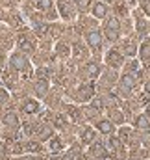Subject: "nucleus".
Instances as JSON below:
<instances>
[{
  "mask_svg": "<svg viewBox=\"0 0 150 160\" xmlns=\"http://www.w3.org/2000/svg\"><path fill=\"white\" fill-rule=\"evenodd\" d=\"M93 106H95V108H98V110H100V108H102V102H100V101H95V102H93Z\"/></svg>",
  "mask_w": 150,
  "mask_h": 160,
  "instance_id": "2f4dec72",
  "label": "nucleus"
},
{
  "mask_svg": "<svg viewBox=\"0 0 150 160\" xmlns=\"http://www.w3.org/2000/svg\"><path fill=\"white\" fill-rule=\"evenodd\" d=\"M87 43L91 45V48L98 50V48L102 47V38H100V34H98V32H89V36H87Z\"/></svg>",
  "mask_w": 150,
  "mask_h": 160,
  "instance_id": "39448f33",
  "label": "nucleus"
},
{
  "mask_svg": "<svg viewBox=\"0 0 150 160\" xmlns=\"http://www.w3.org/2000/svg\"><path fill=\"white\" fill-rule=\"evenodd\" d=\"M4 80L7 82V86H13V77H11V75H7V73H4Z\"/></svg>",
  "mask_w": 150,
  "mask_h": 160,
  "instance_id": "bb28decb",
  "label": "nucleus"
},
{
  "mask_svg": "<svg viewBox=\"0 0 150 160\" xmlns=\"http://www.w3.org/2000/svg\"><path fill=\"white\" fill-rule=\"evenodd\" d=\"M11 65H13V69H17V71L28 69V62H26L21 54H13V56H11Z\"/></svg>",
  "mask_w": 150,
  "mask_h": 160,
  "instance_id": "20e7f679",
  "label": "nucleus"
},
{
  "mask_svg": "<svg viewBox=\"0 0 150 160\" xmlns=\"http://www.w3.org/2000/svg\"><path fill=\"white\" fill-rule=\"evenodd\" d=\"M59 9H61L63 19H73V9H71V6L67 4V0H59Z\"/></svg>",
  "mask_w": 150,
  "mask_h": 160,
  "instance_id": "6e6552de",
  "label": "nucleus"
},
{
  "mask_svg": "<svg viewBox=\"0 0 150 160\" xmlns=\"http://www.w3.org/2000/svg\"><path fill=\"white\" fill-rule=\"evenodd\" d=\"M93 140H95V130L89 128V127H85V128L82 130V142H83V143H91Z\"/></svg>",
  "mask_w": 150,
  "mask_h": 160,
  "instance_id": "9d476101",
  "label": "nucleus"
},
{
  "mask_svg": "<svg viewBox=\"0 0 150 160\" xmlns=\"http://www.w3.org/2000/svg\"><path fill=\"white\" fill-rule=\"evenodd\" d=\"M106 2H113V0H106Z\"/></svg>",
  "mask_w": 150,
  "mask_h": 160,
  "instance_id": "e433bc0d",
  "label": "nucleus"
},
{
  "mask_svg": "<svg viewBox=\"0 0 150 160\" xmlns=\"http://www.w3.org/2000/svg\"><path fill=\"white\" fill-rule=\"evenodd\" d=\"M58 52H59L61 56H67V54H69V47H65V45H59V47H58Z\"/></svg>",
  "mask_w": 150,
  "mask_h": 160,
  "instance_id": "5701e85b",
  "label": "nucleus"
},
{
  "mask_svg": "<svg viewBox=\"0 0 150 160\" xmlns=\"http://www.w3.org/2000/svg\"><path fill=\"white\" fill-rule=\"evenodd\" d=\"M139 56L143 62H148L150 60V43H143L141 48H139Z\"/></svg>",
  "mask_w": 150,
  "mask_h": 160,
  "instance_id": "4468645a",
  "label": "nucleus"
},
{
  "mask_svg": "<svg viewBox=\"0 0 150 160\" xmlns=\"http://www.w3.org/2000/svg\"><path fill=\"white\" fill-rule=\"evenodd\" d=\"M147 93H150V82L147 84Z\"/></svg>",
  "mask_w": 150,
  "mask_h": 160,
  "instance_id": "f704fd0d",
  "label": "nucleus"
},
{
  "mask_svg": "<svg viewBox=\"0 0 150 160\" xmlns=\"http://www.w3.org/2000/svg\"><path fill=\"white\" fill-rule=\"evenodd\" d=\"M28 149H30V151H35V153H39V151H41V145H39V143H35V142H30V143H28Z\"/></svg>",
  "mask_w": 150,
  "mask_h": 160,
  "instance_id": "4be33fe9",
  "label": "nucleus"
},
{
  "mask_svg": "<svg viewBox=\"0 0 150 160\" xmlns=\"http://www.w3.org/2000/svg\"><path fill=\"white\" fill-rule=\"evenodd\" d=\"M87 69H89L87 73H89L91 77H96V75H98V65H96V63H89V67H87Z\"/></svg>",
  "mask_w": 150,
  "mask_h": 160,
  "instance_id": "aec40b11",
  "label": "nucleus"
},
{
  "mask_svg": "<svg viewBox=\"0 0 150 160\" xmlns=\"http://www.w3.org/2000/svg\"><path fill=\"white\" fill-rule=\"evenodd\" d=\"M48 149H50L52 153H58V151H61V149H63V143H61V140H59V138H50V142H48Z\"/></svg>",
  "mask_w": 150,
  "mask_h": 160,
  "instance_id": "f8f14e48",
  "label": "nucleus"
},
{
  "mask_svg": "<svg viewBox=\"0 0 150 160\" xmlns=\"http://www.w3.org/2000/svg\"><path fill=\"white\" fill-rule=\"evenodd\" d=\"M37 110H39V102L34 101V99H28V101L22 104V112H24V114H35Z\"/></svg>",
  "mask_w": 150,
  "mask_h": 160,
  "instance_id": "0eeeda50",
  "label": "nucleus"
},
{
  "mask_svg": "<svg viewBox=\"0 0 150 160\" xmlns=\"http://www.w3.org/2000/svg\"><path fill=\"white\" fill-rule=\"evenodd\" d=\"M135 125H137V128H141V130H148V128H150L148 119H147V118H143V116L135 119Z\"/></svg>",
  "mask_w": 150,
  "mask_h": 160,
  "instance_id": "2eb2a0df",
  "label": "nucleus"
},
{
  "mask_svg": "<svg viewBox=\"0 0 150 160\" xmlns=\"http://www.w3.org/2000/svg\"><path fill=\"white\" fill-rule=\"evenodd\" d=\"M106 62H108V65H110V67L117 69V67H120V65H122V56H120L117 50H110V52H108V56H106Z\"/></svg>",
  "mask_w": 150,
  "mask_h": 160,
  "instance_id": "f03ea898",
  "label": "nucleus"
},
{
  "mask_svg": "<svg viewBox=\"0 0 150 160\" xmlns=\"http://www.w3.org/2000/svg\"><path fill=\"white\" fill-rule=\"evenodd\" d=\"M69 112H71V119L73 121L78 119V112H76V108H69Z\"/></svg>",
  "mask_w": 150,
  "mask_h": 160,
  "instance_id": "c85d7f7f",
  "label": "nucleus"
},
{
  "mask_svg": "<svg viewBox=\"0 0 150 160\" xmlns=\"http://www.w3.org/2000/svg\"><path fill=\"white\" fill-rule=\"evenodd\" d=\"M106 13H108L106 6H104V4H100V2H96V4H95V8H93V15H95V17H98V19H104V17H106Z\"/></svg>",
  "mask_w": 150,
  "mask_h": 160,
  "instance_id": "1a4fd4ad",
  "label": "nucleus"
},
{
  "mask_svg": "<svg viewBox=\"0 0 150 160\" xmlns=\"http://www.w3.org/2000/svg\"><path fill=\"white\" fill-rule=\"evenodd\" d=\"M141 104H148V97H147V95L141 97Z\"/></svg>",
  "mask_w": 150,
  "mask_h": 160,
  "instance_id": "473e14b6",
  "label": "nucleus"
},
{
  "mask_svg": "<svg viewBox=\"0 0 150 160\" xmlns=\"http://www.w3.org/2000/svg\"><path fill=\"white\" fill-rule=\"evenodd\" d=\"M63 123H65V121H63L61 116H58V118H56V125H58V127H63Z\"/></svg>",
  "mask_w": 150,
  "mask_h": 160,
  "instance_id": "7c9ffc66",
  "label": "nucleus"
},
{
  "mask_svg": "<svg viewBox=\"0 0 150 160\" xmlns=\"http://www.w3.org/2000/svg\"><path fill=\"white\" fill-rule=\"evenodd\" d=\"M76 2H78V6H80L82 9H85V8L89 6V0H76Z\"/></svg>",
  "mask_w": 150,
  "mask_h": 160,
  "instance_id": "cd10ccee",
  "label": "nucleus"
},
{
  "mask_svg": "<svg viewBox=\"0 0 150 160\" xmlns=\"http://www.w3.org/2000/svg\"><path fill=\"white\" fill-rule=\"evenodd\" d=\"M35 4H37V9L41 11H48L52 8V0H35Z\"/></svg>",
  "mask_w": 150,
  "mask_h": 160,
  "instance_id": "dca6fc26",
  "label": "nucleus"
},
{
  "mask_svg": "<svg viewBox=\"0 0 150 160\" xmlns=\"http://www.w3.org/2000/svg\"><path fill=\"white\" fill-rule=\"evenodd\" d=\"M147 118H148V119H150V106H148V108H147Z\"/></svg>",
  "mask_w": 150,
  "mask_h": 160,
  "instance_id": "72a5a7b5",
  "label": "nucleus"
},
{
  "mask_svg": "<svg viewBox=\"0 0 150 160\" xmlns=\"http://www.w3.org/2000/svg\"><path fill=\"white\" fill-rule=\"evenodd\" d=\"M141 8H143V11H145L147 15H150V0H143V2H141Z\"/></svg>",
  "mask_w": 150,
  "mask_h": 160,
  "instance_id": "412c9836",
  "label": "nucleus"
},
{
  "mask_svg": "<svg viewBox=\"0 0 150 160\" xmlns=\"http://www.w3.org/2000/svg\"><path fill=\"white\" fill-rule=\"evenodd\" d=\"M74 50H76V56H85V54H87V52H85V48H82V45H76Z\"/></svg>",
  "mask_w": 150,
  "mask_h": 160,
  "instance_id": "b1692460",
  "label": "nucleus"
},
{
  "mask_svg": "<svg viewBox=\"0 0 150 160\" xmlns=\"http://www.w3.org/2000/svg\"><path fill=\"white\" fill-rule=\"evenodd\" d=\"M128 2H130V4H134V2H135V0H128Z\"/></svg>",
  "mask_w": 150,
  "mask_h": 160,
  "instance_id": "c9c22d12",
  "label": "nucleus"
},
{
  "mask_svg": "<svg viewBox=\"0 0 150 160\" xmlns=\"http://www.w3.org/2000/svg\"><path fill=\"white\" fill-rule=\"evenodd\" d=\"M4 123H6V125H9V127H13V128H17V127H19V119H17V116H15L13 112H9V114H6V116H4Z\"/></svg>",
  "mask_w": 150,
  "mask_h": 160,
  "instance_id": "ddd939ff",
  "label": "nucleus"
},
{
  "mask_svg": "<svg viewBox=\"0 0 150 160\" xmlns=\"http://www.w3.org/2000/svg\"><path fill=\"white\" fill-rule=\"evenodd\" d=\"M46 80H39L37 82V86H35V89H37V93L39 95H45V91H46Z\"/></svg>",
  "mask_w": 150,
  "mask_h": 160,
  "instance_id": "6ab92c4d",
  "label": "nucleus"
},
{
  "mask_svg": "<svg viewBox=\"0 0 150 160\" xmlns=\"http://www.w3.org/2000/svg\"><path fill=\"white\" fill-rule=\"evenodd\" d=\"M120 138H122V142H126V140L130 138V130H128V128H122V130H120Z\"/></svg>",
  "mask_w": 150,
  "mask_h": 160,
  "instance_id": "393cba45",
  "label": "nucleus"
},
{
  "mask_svg": "<svg viewBox=\"0 0 150 160\" xmlns=\"http://www.w3.org/2000/svg\"><path fill=\"white\" fill-rule=\"evenodd\" d=\"M19 47H21L24 52H32V50H34V43H30L28 39H21L19 41Z\"/></svg>",
  "mask_w": 150,
  "mask_h": 160,
  "instance_id": "f3484780",
  "label": "nucleus"
},
{
  "mask_svg": "<svg viewBox=\"0 0 150 160\" xmlns=\"http://www.w3.org/2000/svg\"><path fill=\"white\" fill-rule=\"evenodd\" d=\"M93 93H95L93 84H85L78 89V99L80 101H89V99H93Z\"/></svg>",
  "mask_w": 150,
  "mask_h": 160,
  "instance_id": "7ed1b4c3",
  "label": "nucleus"
},
{
  "mask_svg": "<svg viewBox=\"0 0 150 160\" xmlns=\"http://www.w3.org/2000/svg\"><path fill=\"white\" fill-rule=\"evenodd\" d=\"M122 86L126 88V89H132L135 84H134V77L132 75H126V77H122Z\"/></svg>",
  "mask_w": 150,
  "mask_h": 160,
  "instance_id": "a211bd4d",
  "label": "nucleus"
},
{
  "mask_svg": "<svg viewBox=\"0 0 150 160\" xmlns=\"http://www.w3.org/2000/svg\"><path fill=\"white\" fill-rule=\"evenodd\" d=\"M4 157H6V145L0 143V158H4Z\"/></svg>",
  "mask_w": 150,
  "mask_h": 160,
  "instance_id": "c756f323",
  "label": "nucleus"
},
{
  "mask_svg": "<svg viewBox=\"0 0 150 160\" xmlns=\"http://www.w3.org/2000/svg\"><path fill=\"white\" fill-rule=\"evenodd\" d=\"M106 36H108V39H119V22L115 21V19H110L108 22H106Z\"/></svg>",
  "mask_w": 150,
  "mask_h": 160,
  "instance_id": "f257e3e1",
  "label": "nucleus"
},
{
  "mask_svg": "<svg viewBox=\"0 0 150 160\" xmlns=\"http://www.w3.org/2000/svg\"><path fill=\"white\" fill-rule=\"evenodd\" d=\"M91 153H93L95 157H98V158H108V151H106L100 143H95V145L91 147Z\"/></svg>",
  "mask_w": 150,
  "mask_h": 160,
  "instance_id": "9b49d317",
  "label": "nucleus"
},
{
  "mask_svg": "<svg viewBox=\"0 0 150 160\" xmlns=\"http://www.w3.org/2000/svg\"><path fill=\"white\" fill-rule=\"evenodd\" d=\"M96 128H98L102 134H110L113 128H115V125H113L110 119H100L98 123H96Z\"/></svg>",
  "mask_w": 150,
  "mask_h": 160,
  "instance_id": "423d86ee",
  "label": "nucleus"
},
{
  "mask_svg": "<svg viewBox=\"0 0 150 160\" xmlns=\"http://www.w3.org/2000/svg\"><path fill=\"white\" fill-rule=\"evenodd\" d=\"M6 101H7V91L0 89V104H2V102H6Z\"/></svg>",
  "mask_w": 150,
  "mask_h": 160,
  "instance_id": "a878e982",
  "label": "nucleus"
}]
</instances>
